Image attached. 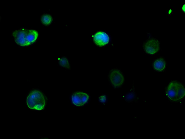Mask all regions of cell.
Returning a JSON list of instances; mask_svg holds the SVG:
<instances>
[{
	"label": "cell",
	"instance_id": "obj_1",
	"mask_svg": "<svg viewBox=\"0 0 185 139\" xmlns=\"http://www.w3.org/2000/svg\"><path fill=\"white\" fill-rule=\"evenodd\" d=\"M166 94L167 97L170 101H178L185 96L184 87L182 84L178 81H172L167 87Z\"/></svg>",
	"mask_w": 185,
	"mask_h": 139
},
{
	"label": "cell",
	"instance_id": "obj_2",
	"mask_svg": "<svg viewBox=\"0 0 185 139\" xmlns=\"http://www.w3.org/2000/svg\"><path fill=\"white\" fill-rule=\"evenodd\" d=\"M26 102L29 108L37 111L43 110L46 105L43 94L37 90H32L30 93L27 97Z\"/></svg>",
	"mask_w": 185,
	"mask_h": 139
},
{
	"label": "cell",
	"instance_id": "obj_3",
	"mask_svg": "<svg viewBox=\"0 0 185 139\" xmlns=\"http://www.w3.org/2000/svg\"><path fill=\"white\" fill-rule=\"evenodd\" d=\"M108 81L115 88L121 86L124 82V75L119 69L114 68L111 70L108 76Z\"/></svg>",
	"mask_w": 185,
	"mask_h": 139
},
{
	"label": "cell",
	"instance_id": "obj_4",
	"mask_svg": "<svg viewBox=\"0 0 185 139\" xmlns=\"http://www.w3.org/2000/svg\"><path fill=\"white\" fill-rule=\"evenodd\" d=\"M159 40L155 38L152 37L149 38L144 43L143 47L144 51L147 53L153 55L159 51Z\"/></svg>",
	"mask_w": 185,
	"mask_h": 139
},
{
	"label": "cell",
	"instance_id": "obj_5",
	"mask_svg": "<svg viewBox=\"0 0 185 139\" xmlns=\"http://www.w3.org/2000/svg\"><path fill=\"white\" fill-rule=\"evenodd\" d=\"M93 40L95 44L100 47H103L109 43L110 38L109 35L105 31H96L92 35Z\"/></svg>",
	"mask_w": 185,
	"mask_h": 139
},
{
	"label": "cell",
	"instance_id": "obj_6",
	"mask_svg": "<svg viewBox=\"0 0 185 139\" xmlns=\"http://www.w3.org/2000/svg\"><path fill=\"white\" fill-rule=\"evenodd\" d=\"M28 30V29L21 28L13 32L12 34L14 40L17 45L21 46H26L30 45L26 39Z\"/></svg>",
	"mask_w": 185,
	"mask_h": 139
},
{
	"label": "cell",
	"instance_id": "obj_7",
	"mask_svg": "<svg viewBox=\"0 0 185 139\" xmlns=\"http://www.w3.org/2000/svg\"><path fill=\"white\" fill-rule=\"evenodd\" d=\"M89 96L87 93L78 92L74 93L71 96V99L73 103L76 106H81L88 101Z\"/></svg>",
	"mask_w": 185,
	"mask_h": 139
},
{
	"label": "cell",
	"instance_id": "obj_8",
	"mask_svg": "<svg viewBox=\"0 0 185 139\" xmlns=\"http://www.w3.org/2000/svg\"><path fill=\"white\" fill-rule=\"evenodd\" d=\"M121 97L127 102L132 103L135 102L137 103L138 102L139 97L135 92L134 80L130 92L126 95L121 96Z\"/></svg>",
	"mask_w": 185,
	"mask_h": 139
},
{
	"label": "cell",
	"instance_id": "obj_9",
	"mask_svg": "<svg viewBox=\"0 0 185 139\" xmlns=\"http://www.w3.org/2000/svg\"><path fill=\"white\" fill-rule=\"evenodd\" d=\"M153 66L155 70L159 72L162 71L164 70L166 68V62L163 58H159L155 60L153 63Z\"/></svg>",
	"mask_w": 185,
	"mask_h": 139
},
{
	"label": "cell",
	"instance_id": "obj_10",
	"mask_svg": "<svg viewBox=\"0 0 185 139\" xmlns=\"http://www.w3.org/2000/svg\"><path fill=\"white\" fill-rule=\"evenodd\" d=\"M38 36V32L36 30L33 29H28L26 35V39L30 45L36 40Z\"/></svg>",
	"mask_w": 185,
	"mask_h": 139
},
{
	"label": "cell",
	"instance_id": "obj_11",
	"mask_svg": "<svg viewBox=\"0 0 185 139\" xmlns=\"http://www.w3.org/2000/svg\"><path fill=\"white\" fill-rule=\"evenodd\" d=\"M53 20L52 16L50 14L45 13L42 15L41 21L42 23L45 26H48L51 24Z\"/></svg>",
	"mask_w": 185,
	"mask_h": 139
},
{
	"label": "cell",
	"instance_id": "obj_12",
	"mask_svg": "<svg viewBox=\"0 0 185 139\" xmlns=\"http://www.w3.org/2000/svg\"><path fill=\"white\" fill-rule=\"evenodd\" d=\"M59 65L61 67L67 69L70 68L69 62L68 59L64 56H62L57 58Z\"/></svg>",
	"mask_w": 185,
	"mask_h": 139
},
{
	"label": "cell",
	"instance_id": "obj_13",
	"mask_svg": "<svg viewBox=\"0 0 185 139\" xmlns=\"http://www.w3.org/2000/svg\"><path fill=\"white\" fill-rule=\"evenodd\" d=\"M98 100L100 103L104 104L107 101L106 96L105 95L100 96L99 97Z\"/></svg>",
	"mask_w": 185,
	"mask_h": 139
},
{
	"label": "cell",
	"instance_id": "obj_14",
	"mask_svg": "<svg viewBox=\"0 0 185 139\" xmlns=\"http://www.w3.org/2000/svg\"><path fill=\"white\" fill-rule=\"evenodd\" d=\"M181 10L183 12H185V4H183L181 7Z\"/></svg>",
	"mask_w": 185,
	"mask_h": 139
},
{
	"label": "cell",
	"instance_id": "obj_15",
	"mask_svg": "<svg viewBox=\"0 0 185 139\" xmlns=\"http://www.w3.org/2000/svg\"><path fill=\"white\" fill-rule=\"evenodd\" d=\"M172 10L171 9H169L167 11L168 14L170 15L172 13Z\"/></svg>",
	"mask_w": 185,
	"mask_h": 139
}]
</instances>
